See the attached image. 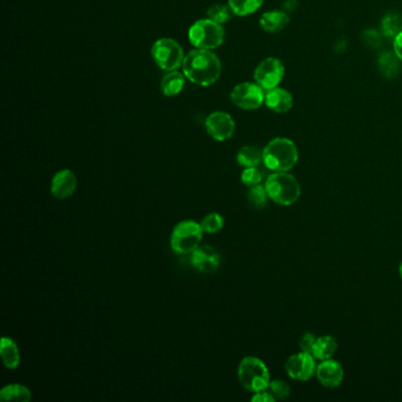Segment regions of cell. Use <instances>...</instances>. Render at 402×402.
<instances>
[{
	"mask_svg": "<svg viewBox=\"0 0 402 402\" xmlns=\"http://www.w3.org/2000/svg\"><path fill=\"white\" fill-rule=\"evenodd\" d=\"M399 272H400V275H401L402 277V263L401 265H400V268H399Z\"/></svg>",
	"mask_w": 402,
	"mask_h": 402,
	"instance_id": "d6a6232c",
	"label": "cell"
},
{
	"mask_svg": "<svg viewBox=\"0 0 402 402\" xmlns=\"http://www.w3.org/2000/svg\"><path fill=\"white\" fill-rule=\"evenodd\" d=\"M382 31L388 37H396L402 31V19L398 14L390 13L382 21Z\"/></svg>",
	"mask_w": 402,
	"mask_h": 402,
	"instance_id": "d4e9b609",
	"label": "cell"
},
{
	"mask_svg": "<svg viewBox=\"0 0 402 402\" xmlns=\"http://www.w3.org/2000/svg\"><path fill=\"white\" fill-rule=\"evenodd\" d=\"M315 341H316V337L314 336L313 334H303V336L301 337L300 340L301 350H302V352H305V353L312 354V350H313Z\"/></svg>",
	"mask_w": 402,
	"mask_h": 402,
	"instance_id": "f546056e",
	"label": "cell"
},
{
	"mask_svg": "<svg viewBox=\"0 0 402 402\" xmlns=\"http://www.w3.org/2000/svg\"><path fill=\"white\" fill-rule=\"evenodd\" d=\"M269 196L267 192V189L261 184H256L250 187V190L248 192V199L252 207L256 209H262L265 207L267 201H268Z\"/></svg>",
	"mask_w": 402,
	"mask_h": 402,
	"instance_id": "cb8c5ba5",
	"label": "cell"
},
{
	"mask_svg": "<svg viewBox=\"0 0 402 402\" xmlns=\"http://www.w3.org/2000/svg\"><path fill=\"white\" fill-rule=\"evenodd\" d=\"M77 189V177L71 170H61L53 177L51 192L56 199H66Z\"/></svg>",
	"mask_w": 402,
	"mask_h": 402,
	"instance_id": "4fadbf2b",
	"label": "cell"
},
{
	"mask_svg": "<svg viewBox=\"0 0 402 402\" xmlns=\"http://www.w3.org/2000/svg\"><path fill=\"white\" fill-rule=\"evenodd\" d=\"M264 103L274 112L285 114L294 105V97L288 90L277 86L275 89L269 90L264 98Z\"/></svg>",
	"mask_w": 402,
	"mask_h": 402,
	"instance_id": "9a60e30c",
	"label": "cell"
},
{
	"mask_svg": "<svg viewBox=\"0 0 402 402\" xmlns=\"http://www.w3.org/2000/svg\"><path fill=\"white\" fill-rule=\"evenodd\" d=\"M285 66L277 58H265L261 61L254 72L255 81L263 90L275 89L285 77Z\"/></svg>",
	"mask_w": 402,
	"mask_h": 402,
	"instance_id": "ba28073f",
	"label": "cell"
},
{
	"mask_svg": "<svg viewBox=\"0 0 402 402\" xmlns=\"http://www.w3.org/2000/svg\"><path fill=\"white\" fill-rule=\"evenodd\" d=\"M237 375L241 385L252 393L267 390L270 383L267 365H264V362L261 361L260 359L254 356L244 358L241 361Z\"/></svg>",
	"mask_w": 402,
	"mask_h": 402,
	"instance_id": "277c9868",
	"label": "cell"
},
{
	"mask_svg": "<svg viewBox=\"0 0 402 402\" xmlns=\"http://www.w3.org/2000/svg\"><path fill=\"white\" fill-rule=\"evenodd\" d=\"M316 376L323 386L334 388L340 386L343 380V370L339 362L328 359L317 365Z\"/></svg>",
	"mask_w": 402,
	"mask_h": 402,
	"instance_id": "5bb4252c",
	"label": "cell"
},
{
	"mask_svg": "<svg viewBox=\"0 0 402 402\" xmlns=\"http://www.w3.org/2000/svg\"><path fill=\"white\" fill-rule=\"evenodd\" d=\"M0 354H1L5 367L8 370H16L21 363V353L18 350V345L12 339L3 337L1 345H0Z\"/></svg>",
	"mask_w": 402,
	"mask_h": 402,
	"instance_id": "e0dca14e",
	"label": "cell"
},
{
	"mask_svg": "<svg viewBox=\"0 0 402 402\" xmlns=\"http://www.w3.org/2000/svg\"><path fill=\"white\" fill-rule=\"evenodd\" d=\"M393 50H394L395 56L402 61V31L394 38Z\"/></svg>",
	"mask_w": 402,
	"mask_h": 402,
	"instance_id": "1f68e13d",
	"label": "cell"
},
{
	"mask_svg": "<svg viewBox=\"0 0 402 402\" xmlns=\"http://www.w3.org/2000/svg\"><path fill=\"white\" fill-rule=\"evenodd\" d=\"M297 161L299 150L290 139L283 137L272 139L263 149L264 165L274 172L292 170Z\"/></svg>",
	"mask_w": 402,
	"mask_h": 402,
	"instance_id": "7a4b0ae2",
	"label": "cell"
},
{
	"mask_svg": "<svg viewBox=\"0 0 402 402\" xmlns=\"http://www.w3.org/2000/svg\"><path fill=\"white\" fill-rule=\"evenodd\" d=\"M241 181L248 187L260 184L262 181V172L256 167L245 168L241 175Z\"/></svg>",
	"mask_w": 402,
	"mask_h": 402,
	"instance_id": "f1b7e54d",
	"label": "cell"
},
{
	"mask_svg": "<svg viewBox=\"0 0 402 402\" xmlns=\"http://www.w3.org/2000/svg\"><path fill=\"white\" fill-rule=\"evenodd\" d=\"M268 388L270 390V394L275 399L282 400V399L288 398L290 395V387L283 380H274L269 383Z\"/></svg>",
	"mask_w": 402,
	"mask_h": 402,
	"instance_id": "83f0119b",
	"label": "cell"
},
{
	"mask_svg": "<svg viewBox=\"0 0 402 402\" xmlns=\"http://www.w3.org/2000/svg\"><path fill=\"white\" fill-rule=\"evenodd\" d=\"M221 71V61L210 50H192L183 61V72L185 77L197 86H212L219 79Z\"/></svg>",
	"mask_w": 402,
	"mask_h": 402,
	"instance_id": "6da1fadb",
	"label": "cell"
},
{
	"mask_svg": "<svg viewBox=\"0 0 402 402\" xmlns=\"http://www.w3.org/2000/svg\"><path fill=\"white\" fill-rule=\"evenodd\" d=\"M219 254L209 245L196 248L191 252V264L201 272H212L219 268Z\"/></svg>",
	"mask_w": 402,
	"mask_h": 402,
	"instance_id": "7c38bea8",
	"label": "cell"
},
{
	"mask_svg": "<svg viewBox=\"0 0 402 402\" xmlns=\"http://www.w3.org/2000/svg\"><path fill=\"white\" fill-rule=\"evenodd\" d=\"M289 24L288 13L279 10H272L261 16V28L269 33L280 32Z\"/></svg>",
	"mask_w": 402,
	"mask_h": 402,
	"instance_id": "2e32d148",
	"label": "cell"
},
{
	"mask_svg": "<svg viewBox=\"0 0 402 402\" xmlns=\"http://www.w3.org/2000/svg\"><path fill=\"white\" fill-rule=\"evenodd\" d=\"M264 187L267 189L269 199L283 207L295 203L301 195L300 184L287 171L274 172L267 179Z\"/></svg>",
	"mask_w": 402,
	"mask_h": 402,
	"instance_id": "3957f363",
	"label": "cell"
},
{
	"mask_svg": "<svg viewBox=\"0 0 402 402\" xmlns=\"http://www.w3.org/2000/svg\"><path fill=\"white\" fill-rule=\"evenodd\" d=\"M232 102L243 110L259 109L264 103L263 89L257 83H241L232 89Z\"/></svg>",
	"mask_w": 402,
	"mask_h": 402,
	"instance_id": "9c48e42d",
	"label": "cell"
},
{
	"mask_svg": "<svg viewBox=\"0 0 402 402\" xmlns=\"http://www.w3.org/2000/svg\"><path fill=\"white\" fill-rule=\"evenodd\" d=\"M337 342L333 336L330 335H325V336L319 337L315 341L313 350H312V355L316 360H328V359L333 356L334 353L336 352Z\"/></svg>",
	"mask_w": 402,
	"mask_h": 402,
	"instance_id": "ac0fdd59",
	"label": "cell"
},
{
	"mask_svg": "<svg viewBox=\"0 0 402 402\" xmlns=\"http://www.w3.org/2000/svg\"><path fill=\"white\" fill-rule=\"evenodd\" d=\"M263 1L264 0H229V6L236 16H249L259 10Z\"/></svg>",
	"mask_w": 402,
	"mask_h": 402,
	"instance_id": "7402d4cb",
	"label": "cell"
},
{
	"mask_svg": "<svg viewBox=\"0 0 402 402\" xmlns=\"http://www.w3.org/2000/svg\"><path fill=\"white\" fill-rule=\"evenodd\" d=\"M252 402H274L275 401V398L272 396L270 393H267V392H257L254 396L252 398Z\"/></svg>",
	"mask_w": 402,
	"mask_h": 402,
	"instance_id": "4dcf8cb0",
	"label": "cell"
},
{
	"mask_svg": "<svg viewBox=\"0 0 402 402\" xmlns=\"http://www.w3.org/2000/svg\"><path fill=\"white\" fill-rule=\"evenodd\" d=\"M189 39L191 44L197 49H216L223 43L224 30L215 21L201 19L196 21L189 30Z\"/></svg>",
	"mask_w": 402,
	"mask_h": 402,
	"instance_id": "8992f818",
	"label": "cell"
},
{
	"mask_svg": "<svg viewBox=\"0 0 402 402\" xmlns=\"http://www.w3.org/2000/svg\"><path fill=\"white\" fill-rule=\"evenodd\" d=\"M31 392L28 387L19 385V383H13L4 387L0 392V399L1 401L12 402H29L31 400Z\"/></svg>",
	"mask_w": 402,
	"mask_h": 402,
	"instance_id": "d6986e66",
	"label": "cell"
},
{
	"mask_svg": "<svg viewBox=\"0 0 402 402\" xmlns=\"http://www.w3.org/2000/svg\"><path fill=\"white\" fill-rule=\"evenodd\" d=\"M199 224H201V227L203 229L204 232L216 234V232H219L223 228L224 219L217 212H212V214L205 216Z\"/></svg>",
	"mask_w": 402,
	"mask_h": 402,
	"instance_id": "484cf974",
	"label": "cell"
},
{
	"mask_svg": "<svg viewBox=\"0 0 402 402\" xmlns=\"http://www.w3.org/2000/svg\"><path fill=\"white\" fill-rule=\"evenodd\" d=\"M237 162L244 168L257 167L263 162V151L256 146H243L237 154Z\"/></svg>",
	"mask_w": 402,
	"mask_h": 402,
	"instance_id": "44dd1931",
	"label": "cell"
},
{
	"mask_svg": "<svg viewBox=\"0 0 402 402\" xmlns=\"http://www.w3.org/2000/svg\"><path fill=\"white\" fill-rule=\"evenodd\" d=\"M396 58L398 57L395 56V53L394 54L385 53L383 56H381L380 61H379V64H380V68H381V71L383 74H386L388 77H390V76H394L395 71L398 70Z\"/></svg>",
	"mask_w": 402,
	"mask_h": 402,
	"instance_id": "4316f807",
	"label": "cell"
},
{
	"mask_svg": "<svg viewBox=\"0 0 402 402\" xmlns=\"http://www.w3.org/2000/svg\"><path fill=\"white\" fill-rule=\"evenodd\" d=\"M203 232L201 224L195 221H182L176 225L171 234V248L181 255L191 254L196 248H199Z\"/></svg>",
	"mask_w": 402,
	"mask_h": 402,
	"instance_id": "5b68a950",
	"label": "cell"
},
{
	"mask_svg": "<svg viewBox=\"0 0 402 402\" xmlns=\"http://www.w3.org/2000/svg\"><path fill=\"white\" fill-rule=\"evenodd\" d=\"M184 83L185 81H184L182 73L177 72V71H169V73L165 74L161 81L163 94L168 97L179 94L184 88Z\"/></svg>",
	"mask_w": 402,
	"mask_h": 402,
	"instance_id": "ffe728a7",
	"label": "cell"
},
{
	"mask_svg": "<svg viewBox=\"0 0 402 402\" xmlns=\"http://www.w3.org/2000/svg\"><path fill=\"white\" fill-rule=\"evenodd\" d=\"M152 57L157 66L165 71H176L184 61L182 46L171 38H161L152 45Z\"/></svg>",
	"mask_w": 402,
	"mask_h": 402,
	"instance_id": "52a82bcc",
	"label": "cell"
},
{
	"mask_svg": "<svg viewBox=\"0 0 402 402\" xmlns=\"http://www.w3.org/2000/svg\"><path fill=\"white\" fill-rule=\"evenodd\" d=\"M315 358L310 353L294 354L285 362V370L290 378L299 381H307L316 373Z\"/></svg>",
	"mask_w": 402,
	"mask_h": 402,
	"instance_id": "30bf717a",
	"label": "cell"
},
{
	"mask_svg": "<svg viewBox=\"0 0 402 402\" xmlns=\"http://www.w3.org/2000/svg\"><path fill=\"white\" fill-rule=\"evenodd\" d=\"M205 129L212 139L219 142H223L232 139V134L235 132V122L232 116L227 112L216 111L209 114V117L207 118Z\"/></svg>",
	"mask_w": 402,
	"mask_h": 402,
	"instance_id": "8fae6325",
	"label": "cell"
},
{
	"mask_svg": "<svg viewBox=\"0 0 402 402\" xmlns=\"http://www.w3.org/2000/svg\"><path fill=\"white\" fill-rule=\"evenodd\" d=\"M232 12L230 6L223 4H215L208 10V18L210 21H215L217 24L222 25L230 21Z\"/></svg>",
	"mask_w": 402,
	"mask_h": 402,
	"instance_id": "603a6c76",
	"label": "cell"
}]
</instances>
